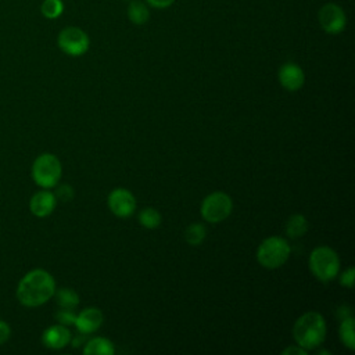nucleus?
I'll return each instance as SVG.
<instances>
[{"label": "nucleus", "instance_id": "obj_1", "mask_svg": "<svg viewBox=\"0 0 355 355\" xmlns=\"http://www.w3.org/2000/svg\"><path fill=\"white\" fill-rule=\"evenodd\" d=\"M55 291L54 277L44 269H33L28 272L18 283L17 298L29 308L46 304Z\"/></svg>", "mask_w": 355, "mask_h": 355}, {"label": "nucleus", "instance_id": "obj_2", "mask_svg": "<svg viewBox=\"0 0 355 355\" xmlns=\"http://www.w3.org/2000/svg\"><path fill=\"white\" fill-rule=\"evenodd\" d=\"M293 337L297 345L305 348L306 351L319 347L326 337L324 318L315 311L305 312L295 320Z\"/></svg>", "mask_w": 355, "mask_h": 355}, {"label": "nucleus", "instance_id": "obj_3", "mask_svg": "<svg viewBox=\"0 0 355 355\" xmlns=\"http://www.w3.org/2000/svg\"><path fill=\"white\" fill-rule=\"evenodd\" d=\"M309 269L313 276L323 283L333 280L340 269L337 252L327 245L316 247L309 255Z\"/></svg>", "mask_w": 355, "mask_h": 355}, {"label": "nucleus", "instance_id": "obj_4", "mask_svg": "<svg viewBox=\"0 0 355 355\" xmlns=\"http://www.w3.org/2000/svg\"><path fill=\"white\" fill-rule=\"evenodd\" d=\"M290 245L286 239L272 236L265 239L258 250H257V259L261 266L266 269H277L286 263L290 257Z\"/></svg>", "mask_w": 355, "mask_h": 355}, {"label": "nucleus", "instance_id": "obj_5", "mask_svg": "<svg viewBox=\"0 0 355 355\" xmlns=\"http://www.w3.org/2000/svg\"><path fill=\"white\" fill-rule=\"evenodd\" d=\"M62 173L60 159L50 153L40 154L32 165V178L35 183L43 189L54 187Z\"/></svg>", "mask_w": 355, "mask_h": 355}, {"label": "nucleus", "instance_id": "obj_6", "mask_svg": "<svg viewBox=\"0 0 355 355\" xmlns=\"http://www.w3.org/2000/svg\"><path fill=\"white\" fill-rule=\"evenodd\" d=\"M233 209V201L229 194L215 191L208 194L201 204V216L209 223H219L225 220Z\"/></svg>", "mask_w": 355, "mask_h": 355}, {"label": "nucleus", "instance_id": "obj_7", "mask_svg": "<svg viewBox=\"0 0 355 355\" xmlns=\"http://www.w3.org/2000/svg\"><path fill=\"white\" fill-rule=\"evenodd\" d=\"M57 43L61 51H64L68 55L78 57L85 54L89 50L90 40L86 32L82 31L80 28L67 26L60 32L57 37Z\"/></svg>", "mask_w": 355, "mask_h": 355}, {"label": "nucleus", "instance_id": "obj_8", "mask_svg": "<svg viewBox=\"0 0 355 355\" xmlns=\"http://www.w3.org/2000/svg\"><path fill=\"white\" fill-rule=\"evenodd\" d=\"M318 19L322 29L330 35H337L343 32L347 25V17L344 10L334 3L324 4L319 10Z\"/></svg>", "mask_w": 355, "mask_h": 355}, {"label": "nucleus", "instance_id": "obj_9", "mask_svg": "<svg viewBox=\"0 0 355 355\" xmlns=\"http://www.w3.org/2000/svg\"><path fill=\"white\" fill-rule=\"evenodd\" d=\"M107 202H108V208L111 209V212L119 218H128L136 209L135 196L129 190L122 189V187L114 189L108 194Z\"/></svg>", "mask_w": 355, "mask_h": 355}, {"label": "nucleus", "instance_id": "obj_10", "mask_svg": "<svg viewBox=\"0 0 355 355\" xmlns=\"http://www.w3.org/2000/svg\"><path fill=\"white\" fill-rule=\"evenodd\" d=\"M280 85L288 90V92H297L302 87L305 75L301 67H298L294 62H286L280 67L279 73H277Z\"/></svg>", "mask_w": 355, "mask_h": 355}, {"label": "nucleus", "instance_id": "obj_11", "mask_svg": "<svg viewBox=\"0 0 355 355\" xmlns=\"http://www.w3.org/2000/svg\"><path fill=\"white\" fill-rule=\"evenodd\" d=\"M104 316L97 308H86L75 318V326L80 334H90L103 324Z\"/></svg>", "mask_w": 355, "mask_h": 355}, {"label": "nucleus", "instance_id": "obj_12", "mask_svg": "<svg viewBox=\"0 0 355 355\" xmlns=\"http://www.w3.org/2000/svg\"><path fill=\"white\" fill-rule=\"evenodd\" d=\"M72 340L71 331L64 324H53L43 331L42 341L47 348L61 349L67 347Z\"/></svg>", "mask_w": 355, "mask_h": 355}, {"label": "nucleus", "instance_id": "obj_13", "mask_svg": "<svg viewBox=\"0 0 355 355\" xmlns=\"http://www.w3.org/2000/svg\"><path fill=\"white\" fill-rule=\"evenodd\" d=\"M55 204H57V198L54 193L49 190H40L32 196L29 201V209L35 216L44 218L54 211Z\"/></svg>", "mask_w": 355, "mask_h": 355}, {"label": "nucleus", "instance_id": "obj_14", "mask_svg": "<svg viewBox=\"0 0 355 355\" xmlns=\"http://www.w3.org/2000/svg\"><path fill=\"white\" fill-rule=\"evenodd\" d=\"M115 352L114 345L104 337H94L85 343L83 354L86 355H112Z\"/></svg>", "mask_w": 355, "mask_h": 355}, {"label": "nucleus", "instance_id": "obj_15", "mask_svg": "<svg viewBox=\"0 0 355 355\" xmlns=\"http://www.w3.org/2000/svg\"><path fill=\"white\" fill-rule=\"evenodd\" d=\"M308 230V220L301 214H294L288 218L286 223V233L291 239L302 237Z\"/></svg>", "mask_w": 355, "mask_h": 355}, {"label": "nucleus", "instance_id": "obj_16", "mask_svg": "<svg viewBox=\"0 0 355 355\" xmlns=\"http://www.w3.org/2000/svg\"><path fill=\"white\" fill-rule=\"evenodd\" d=\"M128 17H129L130 22H133L136 25H143L148 21L150 11L143 1L133 0L128 7Z\"/></svg>", "mask_w": 355, "mask_h": 355}, {"label": "nucleus", "instance_id": "obj_17", "mask_svg": "<svg viewBox=\"0 0 355 355\" xmlns=\"http://www.w3.org/2000/svg\"><path fill=\"white\" fill-rule=\"evenodd\" d=\"M338 336L341 343L348 348V349H354L355 348V336H354V318H345L341 320L340 323V329H338Z\"/></svg>", "mask_w": 355, "mask_h": 355}, {"label": "nucleus", "instance_id": "obj_18", "mask_svg": "<svg viewBox=\"0 0 355 355\" xmlns=\"http://www.w3.org/2000/svg\"><path fill=\"white\" fill-rule=\"evenodd\" d=\"M54 295H55L57 304H58L61 308L73 309V308L79 304V295H78V293H76L75 290H72V288H68V287L60 288V290L54 291Z\"/></svg>", "mask_w": 355, "mask_h": 355}, {"label": "nucleus", "instance_id": "obj_19", "mask_svg": "<svg viewBox=\"0 0 355 355\" xmlns=\"http://www.w3.org/2000/svg\"><path fill=\"white\" fill-rule=\"evenodd\" d=\"M205 236H207V230L202 223H191L184 230V240L190 245H200L204 241Z\"/></svg>", "mask_w": 355, "mask_h": 355}, {"label": "nucleus", "instance_id": "obj_20", "mask_svg": "<svg viewBox=\"0 0 355 355\" xmlns=\"http://www.w3.org/2000/svg\"><path fill=\"white\" fill-rule=\"evenodd\" d=\"M139 222L141 226H144L147 229H155L161 223V215L154 208H144L139 214Z\"/></svg>", "mask_w": 355, "mask_h": 355}, {"label": "nucleus", "instance_id": "obj_21", "mask_svg": "<svg viewBox=\"0 0 355 355\" xmlns=\"http://www.w3.org/2000/svg\"><path fill=\"white\" fill-rule=\"evenodd\" d=\"M40 11L47 19H55L62 14L64 4L61 0H44L40 6Z\"/></svg>", "mask_w": 355, "mask_h": 355}, {"label": "nucleus", "instance_id": "obj_22", "mask_svg": "<svg viewBox=\"0 0 355 355\" xmlns=\"http://www.w3.org/2000/svg\"><path fill=\"white\" fill-rule=\"evenodd\" d=\"M75 318L76 315L73 313V309H68V308H62L55 313V319L60 324L64 326H71L75 323Z\"/></svg>", "mask_w": 355, "mask_h": 355}, {"label": "nucleus", "instance_id": "obj_23", "mask_svg": "<svg viewBox=\"0 0 355 355\" xmlns=\"http://www.w3.org/2000/svg\"><path fill=\"white\" fill-rule=\"evenodd\" d=\"M55 198L61 200V201H71L73 197V190L69 184H61L57 191H55Z\"/></svg>", "mask_w": 355, "mask_h": 355}, {"label": "nucleus", "instance_id": "obj_24", "mask_svg": "<svg viewBox=\"0 0 355 355\" xmlns=\"http://www.w3.org/2000/svg\"><path fill=\"white\" fill-rule=\"evenodd\" d=\"M354 279H355V269L351 266L348 268L347 270H344L341 273V277H340V283L348 288H352L354 286Z\"/></svg>", "mask_w": 355, "mask_h": 355}, {"label": "nucleus", "instance_id": "obj_25", "mask_svg": "<svg viewBox=\"0 0 355 355\" xmlns=\"http://www.w3.org/2000/svg\"><path fill=\"white\" fill-rule=\"evenodd\" d=\"M10 334H11V329H10V326H8L4 320H1V319H0V345H1V344H4V343L8 340Z\"/></svg>", "mask_w": 355, "mask_h": 355}, {"label": "nucleus", "instance_id": "obj_26", "mask_svg": "<svg viewBox=\"0 0 355 355\" xmlns=\"http://www.w3.org/2000/svg\"><path fill=\"white\" fill-rule=\"evenodd\" d=\"M306 349L300 347V345H291V347H287L286 349L282 351L283 355H306Z\"/></svg>", "mask_w": 355, "mask_h": 355}, {"label": "nucleus", "instance_id": "obj_27", "mask_svg": "<svg viewBox=\"0 0 355 355\" xmlns=\"http://www.w3.org/2000/svg\"><path fill=\"white\" fill-rule=\"evenodd\" d=\"M151 7L155 8H168L173 4L175 0H146Z\"/></svg>", "mask_w": 355, "mask_h": 355}, {"label": "nucleus", "instance_id": "obj_28", "mask_svg": "<svg viewBox=\"0 0 355 355\" xmlns=\"http://www.w3.org/2000/svg\"><path fill=\"white\" fill-rule=\"evenodd\" d=\"M337 316L340 318V320H343V319H345V318H349V316H352V311H351V308L349 306H340L338 308V311H337Z\"/></svg>", "mask_w": 355, "mask_h": 355}]
</instances>
